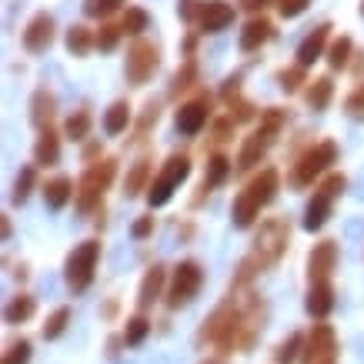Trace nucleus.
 Returning <instances> with one entry per match:
<instances>
[{"mask_svg": "<svg viewBox=\"0 0 364 364\" xmlns=\"http://www.w3.org/2000/svg\"><path fill=\"white\" fill-rule=\"evenodd\" d=\"M277 167H264L257 177H251L247 181V188L234 198V208H231V221L234 228H241V231H247L254 221H257V214H261V208H267L271 200H274L277 194Z\"/></svg>", "mask_w": 364, "mask_h": 364, "instance_id": "nucleus-1", "label": "nucleus"}, {"mask_svg": "<svg viewBox=\"0 0 364 364\" xmlns=\"http://www.w3.org/2000/svg\"><path fill=\"white\" fill-rule=\"evenodd\" d=\"M287 237H291V228H287V221H281V218H267L264 224H261V231H257V237H254V251L251 257L241 264V277L254 274L251 267H271L284 254L287 247Z\"/></svg>", "mask_w": 364, "mask_h": 364, "instance_id": "nucleus-2", "label": "nucleus"}, {"mask_svg": "<svg viewBox=\"0 0 364 364\" xmlns=\"http://www.w3.org/2000/svg\"><path fill=\"white\" fill-rule=\"evenodd\" d=\"M284 121H287V114L281 111V107H267V111L261 114V127L241 144V154H237V164L234 167H237V171H251L254 164H261V157L271 151V144L277 141Z\"/></svg>", "mask_w": 364, "mask_h": 364, "instance_id": "nucleus-3", "label": "nucleus"}, {"mask_svg": "<svg viewBox=\"0 0 364 364\" xmlns=\"http://www.w3.org/2000/svg\"><path fill=\"white\" fill-rule=\"evenodd\" d=\"M114 171H117V164H114L111 157H104V161H94V164L84 171V177H80V184H77V208L84 210V214H90V210L100 204V194L111 188V181H114Z\"/></svg>", "mask_w": 364, "mask_h": 364, "instance_id": "nucleus-4", "label": "nucleus"}, {"mask_svg": "<svg viewBox=\"0 0 364 364\" xmlns=\"http://www.w3.org/2000/svg\"><path fill=\"white\" fill-rule=\"evenodd\" d=\"M191 174V157L188 154H171L164 161V167H161V174L151 181V191H147V204L151 208H164L167 200H171V194H174V188L184 181V177Z\"/></svg>", "mask_w": 364, "mask_h": 364, "instance_id": "nucleus-5", "label": "nucleus"}, {"mask_svg": "<svg viewBox=\"0 0 364 364\" xmlns=\"http://www.w3.org/2000/svg\"><path fill=\"white\" fill-rule=\"evenodd\" d=\"M97 257H100L97 241H84L70 251V257H67V264H64V277H67V284H70V291H87L90 281H94Z\"/></svg>", "mask_w": 364, "mask_h": 364, "instance_id": "nucleus-6", "label": "nucleus"}, {"mask_svg": "<svg viewBox=\"0 0 364 364\" xmlns=\"http://www.w3.org/2000/svg\"><path fill=\"white\" fill-rule=\"evenodd\" d=\"M344 174H328L324 181H321V188L314 191V198L308 200V208H304V228L308 231H318V228H324V221L331 218V204L334 198L344 191Z\"/></svg>", "mask_w": 364, "mask_h": 364, "instance_id": "nucleus-7", "label": "nucleus"}, {"mask_svg": "<svg viewBox=\"0 0 364 364\" xmlns=\"http://www.w3.org/2000/svg\"><path fill=\"white\" fill-rule=\"evenodd\" d=\"M338 161V144L334 141H321L314 144L308 154L301 157L298 164H294V174H291V184H298V188H308L314 184V177H321L328 167Z\"/></svg>", "mask_w": 364, "mask_h": 364, "instance_id": "nucleus-8", "label": "nucleus"}, {"mask_svg": "<svg viewBox=\"0 0 364 364\" xmlns=\"http://www.w3.org/2000/svg\"><path fill=\"white\" fill-rule=\"evenodd\" d=\"M157 64H161V47L151 44V41H134L131 50H127V67H124V74L131 84H147V80L154 77Z\"/></svg>", "mask_w": 364, "mask_h": 364, "instance_id": "nucleus-9", "label": "nucleus"}, {"mask_svg": "<svg viewBox=\"0 0 364 364\" xmlns=\"http://www.w3.org/2000/svg\"><path fill=\"white\" fill-rule=\"evenodd\" d=\"M200 284H204V271H200L198 261H181V264L174 267V277H171L167 304H171V308H181V304L194 301V294L200 291Z\"/></svg>", "mask_w": 364, "mask_h": 364, "instance_id": "nucleus-10", "label": "nucleus"}, {"mask_svg": "<svg viewBox=\"0 0 364 364\" xmlns=\"http://www.w3.org/2000/svg\"><path fill=\"white\" fill-rule=\"evenodd\" d=\"M338 358V344H334V331L328 324H314L311 341L304 348V364H334Z\"/></svg>", "mask_w": 364, "mask_h": 364, "instance_id": "nucleus-11", "label": "nucleus"}, {"mask_svg": "<svg viewBox=\"0 0 364 364\" xmlns=\"http://www.w3.org/2000/svg\"><path fill=\"white\" fill-rule=\"evenodd\" d=\"M50 41H54V17L47 11L33 14L31 23L23 27V47H27L31 54H44L47 47H50Z\"/></svg>", "mask_w": 364, "mask_h": 364, "instance_id": "nucleus-12", "label": "nucleus"}, {"mask_svg": "<svg viewBox=\"0 0 364 364\" xmlns=\"http://www.w3.org/2000/svg\"><path fill=\"white\" fill-rule=\"evenodd\" d=\"M208 117H210V100L208 97L188 100V104L177 107V131L194 137V134H200V127L208 124Z\"/></svg>", "mask_w": 364, "mask_h": 364, "instance_id": "nucleus-13", "label": "nucleus"}, {"mask_svg": "<svg viewBox=\"0 0 364 364\" xmlns=\"http://www.w3.org/2000/svg\"><path fill=\"white\" fill-rule=\"evenodd\" d=\"M200 31L204 33H218V31H228L234 23V7L228 0H204L200 4Z\"/></svg>", "mask_w": 364, "mask_h": 364, "instance_id": "nucleus-14", "label": "nucleus"}, {"mask_svg": "<svg viewBox=\"0 0 364 364\" xmlns=\"http://www.w3.org/2000/svg\"><path fill=\"white\" fill-rule=\"evenodd\" d=\"M334 261H338V244H334V241L314 244V251H311V257H308L311 284H318V281H328V274L334 271Z\"/></svg>", "mask_w": 364, "mask_h": 364, "instance_id": "nucleus-15", "label": "nucleus"}, {"mask_svg": "<svg viewBox=\"0 0 364 364\" xmlns=\"http://www.w3.org/2000/svg\"><path fill=\"white\" fill-rule=\"evenodd\" d=\"M328 31H331V27H328V23H321V27H314V31H311L308 37L301 41V47H298V67H304V70H308V67L314 64L321 54H324V44H328Z\"/></svg>", "mask_w": 364, "mask_h": 364, "instance_id": "nucleus-16", "label": "nucleus"}, {"mask_svg": "<svg viewBox=\"0 0 364 364\" xmlns=\"http://www.w3.org/2000/svg\"><path fill=\"white\" fill-rule=\"evenodd\" d=\"M271 37H274L271 21H267V17H254V21L244 23V31H241V50L244 54H251V50H257L261 44H267Z\"/></svg>", "mask_w": 364, "mask_h": 364, "instance_id": "nucleus-17", "label": "nucleus"}, {"mask_svg": "<svg viewBox=\"0 0 364 364\" xmlns=\"http://www.w3.org/2000/svg\"><path fill=\"white\" fill-rule=\"evenodd\" d=\"M74 194H77V188H74V181H70L67 174H57L44 184V200H47V208L50 210H60Z\"/></svg>", "mask_w": 364, "mask_h": 364, "instance_id": "nucleus-18", "label": "nucleus"}, {"mask_svg": "<svg viewBox=\"0 0 364 364\" xmlns=\"http://www.w3.org/2000/svg\"><path fill=\"white\" fill-rule=\"evenodd\" d=\"M31 121L33 127H41V131H50V121H54V94L47 87H37L31 100Z\"/></svg>", "mask_w": 364, "mask_h": 364, "instance_id": "nucleus-19", "label": "nucleus"}, {"mask_svg": "<svg viewBox=\"0 0 364 364\" xmlns=\"http://www.w3.org/2000/svg\"><path fill=\"white\" fill-rule=\"evenodd\" d=\"M33 161L41 167H54L60 161V141L54 131H41L37 144H33Z\"/></svg>", "mask_w": 364, "mask_h": 364, "instance_id": "nucleus-20", "label": "nucleus"}, {"mask_svg": "<svg viewBox=\"0 0 364 364\" xmlns=\"http://www.w3.org/2000/svg\"><path fill=\"white\" fill-rule=\"evenodd\" d=\"M334 97V80L331 77H318L308 80V90H304V100H308L311 111H324Z\"/></svg>", "mask_w": 364, "mask_h": 364, "instance_id": "nucleus-21", "label": "nucleus"}, {"mask_svg": "<svg viewBox=\"0 0 364 364\" xmlns=\"http://www.w3.org/2000/svg\"><path fill=\"white\" fill-rule=\"evenodd\" d=\"M334 308V287L328 281H318V284H311L308 291V311L314 318H324L328 311Z\"/></svg>", "mask_w": 364, "mask_h": 364, "instance_id": "nucleus-22", "label": "nucleus"}, {"mask_svg": "<svg viewBox=\"0 0 364 364\" xmlns=\"http://www.w3.org/2000/svg\"><path fill=\"white\" fill-rule=\"evenodd\" d=\"M231 167L234 164L224 154H214V157H210V161H208V177H204V184H200V198H204V194H210V191L218 188V184H224V181H228V174H231Z\"/></svg>", "mask_w": 364, "mask_h": 364, "instance_id": "nucleus-23", "label": "nucleus"}, {"mask_svg": "<svg viewBox=\"0 0 364 364\" xmlns=\"http://www.w3.org/2000/svg\"><path fill=\"white\" fill-rule=\"evenodd\" d=\"M127 124H131V107H127V100H114L107 114H104V131L117 137V134L127 131Z\"/></svg>", "mask_w": 364, "mask_h": 364, "instance_id": "nucleus-24", "label": "nucleus"}, {"mask_svg": "<svg viewBox=\"0 0 364 364\" xmlns=\"http://www.w3.org/2000/svg\"><path fill=\"white\" fill-rule=\"evenodd\" d=\"M147 177H151V161H147V157H141V161L131 167L127 181H124V194H127V198H137L141 191H151Z\"/></svg>", "mask_w": 364, "mask_h": 364, "instance_id": "nucleus-25", "label": "nucleus"}, {"mask_svg": "<svg viewBox=\"0 0 364 364\" xmlns=\"http://www.w3.org/2000/svg\"><path fill=\"white\" fill-rule=\"evenodd\" d=\"M161 287H164V267L154 264L141 281V308H151V304H154L157 294H161Z\"/></svg>", "mask_w": 364, "mask_h": 364, "instance_id": "nucleus-26", "label": "nucleus"}, {"mask_svg": "<svg viewBox=\"0 0 364 364\" xmlns=\"http://www.w3.org/2000/svg\"><path fill=\"white\" fill-rule=\"evenodd\" d=\"M90 47H97V33H90L87 27L74 23V27L67 31V50H70L74 57H84Z\"/></svg>", "mask_w": 364, "mask_h": 364, "instance_id": "nucleus-27", "label": "nucleus"}, {"mask_svg": "<svg viewBox=\"0 0 364 364\" xmlns=\"http://www.w3.org/2000/svg\"><path fill=\"white\" fill-rule=\"evenodd\" d=\"M147 27H151V17H147V11H144V7H127V11H124V23H121L124 33L141 37Z\"/></svg>", "mask_w": 364, "mask_h": 364, "instance_id": "nucleus-28", "label": "nucleus"}, {"mask_svg": "<svg viewBox=\"0 0 364 364\" xmlns=\"http://www.w3.org/2000/svg\"><path fill=\"white\" fill-rule=\"evenodd\" d=\"M87 131H90V111H87V107H80V111H74L70 117H67L64 134L70 137V141H84V137H87Z\"/></svg>", "mask_w": 364, "mask_h": 364, "instance_id": "nucleus-29", "label": "nucleus"}, {"mask_svg": "<svg viewBox=\"0 0 364 364\" xmlns=\"http://www.w3.org/2000/svg\"><path fill=\"white\" fill-rule=\"evenodd\" d=\"M351 50H354L351 37H338V41L331 44V50H328V64H331L334 70L348 67V64H351Z\"/></svg>", "mask_w": 364, "mask_h": 364, "instance_id": "nucleus-30", "label": "nucleus"}, {"mask_svg": "<svg viewBox=\"0 0 364 364\" xmlns=\"http://www.w3.org/2000/svg\"><path fill=\"white\" fill-rule=\"evenodd\" d=\"M33 314V298H27V294H21V298H14L11 304H7V311H4V318H7V324H21V321H27Z\"/></svg>", "mask_w": 364, "mask_h": 364, "instance_id": "nucleus-31", "label": "nucleus"}, {"mask_svg": "<svg viewBox=\"0 0 364 364\" xmlns=\"http://www.w3.org/2000/svg\"><path fill=\"white\" fill-rule=\"evenodd\" d=\"M67 321H70V311H67V308H57L54 314L47 318V324H44V338H47V341H54V338H60V334H64Z\"/></svg>", "mask_w": 364, "mask_h": 364, "instance_id": "nucleus-32", "label": "nucleus"}, {"mask_svg": "<svg viewBox=\"0 0 364 364\" xmlns=\"http://www.w3.org/2000/svg\"><path fill=\"white\" fill-rule=\"evenodd\" d=\"M147 331H151V321L137 314V318L127 321V331H124V341H127V344L134 348V344H141L144 338H147Z\"/></svg>", "mask_w": 364, "mask_h": 364, "instance_id": "nucleus-33", "label": "nucleus"}, {"mask_svg": "<svg viewBox=\"0 0 364 364\" xmlns=\"http://www.w3.org/2000/svg\"><path fill=\"white\" fill-rule=\"evenodd\" d=\"M121 27H114V23H104L97 31V50H104V54H111L114 47H117V41H121Z\"/></svg>", "mask_w": 364, "mask_h": 364, "instance_id": "nucleus-34", "label": "nucleus"}, {"mask_svg": "<svg viewBox=\"0 0 364 364\" xmlns=\"http://www.w3.org/2000/svg\"><path fill=\"white\" fill-rule=\"evenodd\" d=\"M124 0H84V14L87 17H111Z\"/></svg>", "mask_w": 364, "mask_h": 364, "instance_id": "nucleus-35", "label": "nucleus"}, {"mask_svg": "<svg viewBox=\"0 0 364 364\" xmlns=\"http://www.w3.org/2000/svg\"><path fill=\"white\" fill-rule=\"evenodd\" d=\"M31 188H33V167H23L21 174H17V181H14V204H23Z\"/></svg>", "mask_w": 364, "mask_h": 364, "instance_id": "nucleus-36", "label": "nucleus"}, {"mask_svg": "<svg viewBox=\"0 0 364 364\" xmlns=\"http://www.w3.org/2000/svg\"><path fill=\"white\" fill-rule=\"evenodd\" d=\"M298 351H301V334H291L287 341H281V348H277L274 358H277L281 364H291L294 358H298Z\"/></svg>", "mask_w": 364, "mask_h": 364, "instance_id": "nucleus-37", "label": "nucleus"}, {"mask_svg": "<svg viewBox=\"0 0 364 364\" xmlns=\"http://www.w3.org/2000/svg\"><path fill=\"white\" fill-rule=\"evenodd\" d=\"M27 361H31V344L27 341L11 344V351L4 354V364H27Z\"/></svg>", "mask_w": 364, "mask_h": 364, "instance_id": "nucleus-38", "label": "nucleus"}, {"mask_svg": "<svg viewBox=\"0 0 364 364\" xmlns=\"http://www.w3.org/2000/svg\"><path fill=\"white\" fill-rule=\"evenodd\" d=\"M281 87L284 90H298L304 84V67H291V70H281Z\"/></svg>", "mask_w": 364, "mask_h": 364, "instance_id": "nucleus-39", "label": "nucleus"}, {"mask_svg": "<svg viewBox=\"0 0 364 364\" xmlns=\"http://www.w3.org/2000/svg\"><path fill=\"white\" fill-rule=\"evenodd\" d=\"M344 111L351 114V117H364V84H358L351 97L344 100Z\"/></svg>", "mask_w": 364, "mask_h": 364, "instance_id": "nucleus-40", "label": "nucleus"}, {"mask_svg": "<svg viewBox=\"0 0 364 364\" xmlns=\"http://www.w3.org/2000/svg\"><path fill=\"white\" fill-rule=\"evenodd\" d=\"M311 0H277V11H281V17H301V14L308 11Z\"/></svg>", "mask_w": 364, "mask_h": 364, "instance_id": "nucleus-41", "label": "nucleus"}, {"mask_svg": "<svg viewBox=\"0 0 364 364\" xmlns=\"http://www.w3.org/2000/svg\"><path fill=\"white\" fill-rule=\"evenodd\" d=\"M194 74H198V67H194V60H188V64H184V70H177L174 90H188L191 84H194Z\"/></svg>", "mask_w": 364, "mask_h": 364, "instance_id": "nucleus-42", "label": "nucleus"}, {"mask_svg": "<svg viewBox=\"0 0 364 364\" xmlns=\"http://www.w3.org/2000/svg\"><path fill=\"white\" fill-rule=\"evenodd\" d=\"M177 14H181V17H184V21H198L200 17V4L198 0H181V7H177Z\"/></svg>", "mask_w": 364, "mask_h": 364, "instance_id": "nucleus-43", "label": "nucleus"}, {"mask_svg": "<svg viewBox=\"0 0 364 364\" xmlns=\"http://www.w3.org/2000/svg\"><path fill=\"white\" fill-rule=\"evenodd\" d=\"M151 231H154V218H144V221L134 224V237H147Z\"/></svg>", "mask_w": 364, "mask_h": 364, "instance_id": "nucleus-44", "label": "nucleus"}, {"mask_svg": "<svg viewBox=\"0 0 364 364\" xmlns=\"http://www.w3.org/2000/svg\"><path fill=\"white\" fill-rule=\"evenodd\" d=\"M267 0H241V7H247V11H264Z\"/></svg>", "mask_w": 364, "mask_h": 364, "instance_id": "nucleus-45", "label": "nucleus"}, {"mask_svg": "<svg viewBox=\"0 0 364 364\" xmlns=\"http://www.w3.org/2000/svg\"><path fill=\"white\" fill-rule=\"evenodd\" d=\"M361 14H364V0H361Z\"/></svg>", "mask_w": 364, "mask_h": 364, "instance_id": "nucleus-46", "label": "nucleus"}]
</instances>
